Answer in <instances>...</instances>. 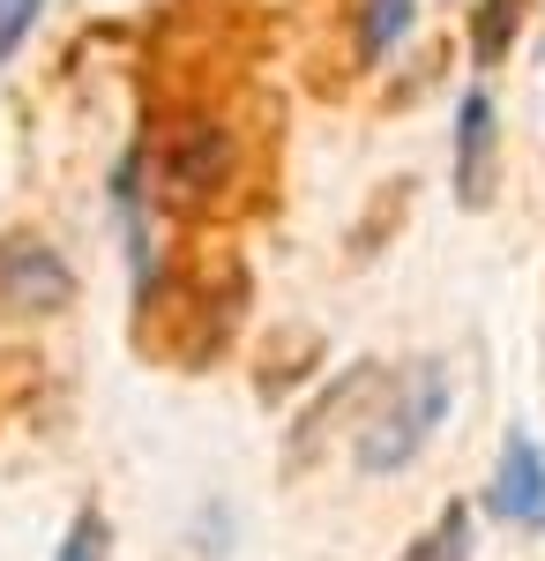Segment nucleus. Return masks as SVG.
I'll list each match as a JSON object with an SVG mask.
<instances>
[{
	"label": "nucleus",
	"instance_id": "f257e3e1",
	"mask_svg": "<svg viewBox=\"0 0 545 561\" xmlns=\"http://www.w3.org/2000/svg\"><path fill=\"white\" fill-rule=\"evenodd\" d=\"M254 300V277L240 255L202 248V255H179L165 270H142V293H135V322L127 337L150 367L172 375H202L224 359V345L240 337V314Z\"/></svg>",
	"mask_w": 545,
	"mask_h": 561
},
{
	"label": "nucleus",
	"instance_id": "f03ea898",
	"mask_svg": "<svg viewBox=\"0 0 545 561\" xmlns=\"http://www.w3.org/2000/svg\"><path fill=\"white\" fill-rule=\"evenodd\" d=\"M441 412H449V367L441 359H404L396 375H381V404L351 434L359 472H374V479L404 472L426 449V434L441 427Z\"/></svg>",
	"mask_w": 545,
	"mask_h": 561
},
{
	"label": "nucleus",
	"instance_id": "7ed1b4c3",
	"mask_svg": "<svg viewBox=\"0 0 545 561\" xmlns=\"http://www.w3.org/2000/svg\"><path fill=\"white\" fill-rule=\"evenodd\" d=\"M135 158L150 165V180H158V195H165L172 210H210V203H224V187L240 173V142H232V128L210 121V113L165 121Z\"/></svg>",
	"mask_w": 545,
	"mask_h": 561
},
{
	"label": "nucleus",
	"instance_id": "20e7f679",
	"mask_svg": "<svg viewBox=\"0 0 545 561\" xmlns=\"http://www.w3.org/2000/svg\"><path fill=\"white\" fill-rule=\"evenodd\" d=\"M76 307V270L45 232H0V322H45Z\"/></svg>",
	"mask_w": 545,
	"mask_h": 561
},
{
	"label": "nucleus",
	"instance_id": "39448f33",
	"mask_svg": "<svg viewBox=\"0 0 545 561\" xmlns=\"http://www.w3.org/2000/svg\"><path fill=\"white\" fill-rule=\"evenodd\" d=\"M381 375H389V367L359 359V367H344V375H336V382L322 389L306 412H299L292 434H285V472H299V465H322V449H329L336 434L351 427V412H359V404H367V397L381 389Z\"/></svg>",
	"mask_w": 545,
	"mask_h": 561
},
{
	"label": "nucleus",
	"instance_id": "423d86ee",
	"mask_svg": "<svg viewBox=\"0 0 545 561\" xmlns=\"http://www.w3.org/2000/svg\"><path fill=\"white\" fill-rule=\"evenodd\" d=\"M486 517L515 524V531H545V449L531 434L501 442V465L486 479Z\"/></svg>",
	"mask_w": 545,
	"mask_h": 561
},
{
	"label": "nucleus",
	"instance_id": "0eeeda50",
	"mask_svg": "<svg viewBox=\"0 0 545 561\" xmlns=\"http://www.w3.org/2000/svg\"><path fill=\"white\" fill-rule=\"evenodd\" d=\"M329 359V337L314 322H277L262 345H254V397L262 404H285L292 389H306Z\"/></svg>",
	"mask_w": 545,
	"mask_h": 561
},
{
	"label": "nucleus",
	"instance_id": "6e6552de",
	"mask_svg": "<svg viewBox=\"0 0 545 561\" xmlns=\"http://www.w3.org/2000/svg\"><path fill=\"white\" fill-rule=\"evenodd\" d=\"M494 142H501V121H494V98L478 83V90H463V105H456V203L463 210H486V195H494Z\"/></svg>",
	"mask_w": 545,
	"mask_h": 561
},
{
	"label": "nucleus",
	"instance_id": "1a4fd4ad",
	"mask_svg": "<svg viewBox=\"0 0 545 561\" xmlns=\"http://www.w3.org/2000/svg\"><path fill=\"white\" fill-rule=\"evenodd\" d=\"M404 210H411V180H381V187H374V210H359V225L344 232V255H351V262L381 255V248L404 232Z\"/></svg>",
	"mask_w": 545,
	"mask_h": 561
},
{
	"label": "nucleus",
	"instance_id": "9d476101",
	"mask_svg": "<svg viewBox=\"0 0 545 561\" xmlns=\"http://www.w3.org/2000/svg\"><path fill=\"white\" fill-rule=\"evenodd\" d=\"M523 8H531V0H478V8H471V60H478V68H501L508 60V45L523 31Z\"/></svg>",
	"mask_w": 545,
	"mask_h": 561
},
{
	"label": "nucleus",
	"instance_id": "9b49d317",
	"mask_svg": "<svg viewBox=\"0 0 545 561\" xmlns=\"http://www.w3.org/2000/svg\"><path fill=\"white\" fill-rule=\"evenodd\" d=\"M411 31V0H359V31H351V53L359 68H374L389 45Z\"/></svg>",
	"mask_w": 545,
	"mask_h": 561
},
{
	"label": "nucleus",
	"instance_id": "f8f14e48",
	"mask_svg": "<svg viewBox=\"0 0 545 561\" xmlns=\"http://www.w3.org/2000/svg\"><path fill=\"white\" fill-rule=\"evenodd\" d=\"M396 561H471V502H449Z\"/></svg>",
	"mask_w": 545,
	"mask_h": 561
},
{
	"label": "nucleus",
	"instance_id": "ddd939ff",
	"mask_svg": "<svg viewBox=\"0 0 545 561\" xmlns=\"http://www.w3.org/2000/svg\"><path fill=\"white\" fill-rule=\"evenodd\" d=\"M105 547H113V524H105V510H97V502H83L53 561H105Z\"/></svg>",
	"mask_w": 545,
	"mask_h": 561
},
{
	"label": "nucleus",
	"instance_id": "4468645a",
	"mask_svg": "<svg viewBox=\"0 0 545 561\" xmlns=\"http://www.w3.org/2000/svg\"><path fill=\"white\" fill-rule=\"evenodd\" d=\"M38 8H45V0H0V60H8L15 45L31 38V23H38Z\"/></svg>",
	"mask_w": 545,
	"mask_h": 561
}]
</instances>
